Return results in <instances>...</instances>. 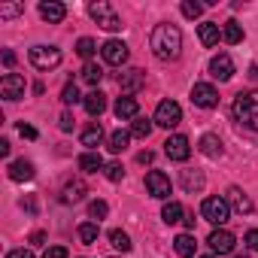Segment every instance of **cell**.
<instances>
[{"label": "cell", "mask_w": 258, "mask_h": 258, "mask_svg": "<svg viewBox=\"0 0 258 258\" xmlns=\"http://www.w3.org/2000/svg\"><path fill=\"white\" fill-rule=\"evenodd\" d=\"M152 127H155V121H149V118H134V124H131V137L146 140V137L152 134Z\"/></svg>", "instance_id": "29"}, {"label": "cell", "mask_w": 258, "mask_h": 258, "mask_svg": "<svg viewBox=\"0 0 258 258\" xmlns=\"http://www.w3.org/2000/svg\"><path fill=\"white\" fill-rule=\"evenodd\" d=\"M207 243H210V249L213 252H219V255H228V252H234V234L231 231H225V228H216L210 237H207Z\"/></svg>", "instance_id": "13"}, {"label": "cell", "mask_w": 258, "mask_h": 258, "mask_svg": "<svg viewBox=\"0 0 258 258\" xmlns=\"http://www.w3.org/2000/svg\"><path fill=\"white\" fill-rule=\"evenodd\" d=\"M127 143H131V134L127 131H115V134H109V152H124L127 149Z\"/></svg>", "instance_id": "28"}, {"label": "cell", "mask_w": 258, "mask_h": 258, "mask_svg": "<svg viewBox=\"0 0 258 258\" xmlns=\"http://www.w3.org/2000/svg\"><path fill=\"white\" fill-rule=\"evenodd\" d=\"M43 258H67V249H64V246H49Z\"/></svg>", "instance_id": "43"}, {"label": "cell", "mask_w": 258, "mask_h": 258, "mask_svg": "<svg viewBox=\"0 0 258 258\" xmlns=\"http://www.w3.org/2000/svg\"><path fill=\"white\" fill-rule=\"evenodd\" d=\"M115 115L124 121V118H137V97H131V94H127V97H118L115 100Z\"/></svg>", "instance_id": "19"}, {"label": "cell", "mask_w": 258, "mask_h": 258, "mask_svg": "<svg viewBox=\"0 0 258 258\" xmlns=\"http://www.w3.org/2000/svg\"><path fill=\"white\" fill-rule=\"evenodd\" d=\"M0 155H4V158L10 155V140H0Z\"/></svg>", "instance_id": "47"}, {"label": "cell", "mask_w": 258, "mask_h": 258, "mask_svg": "<svg viewBox=\"0 0 258 258\" xmlns=\"http://www.w3.org/2000/svg\"><path fill=\"white\" fill-rule=\"evenodd\" d=\"M103 173H106V179H109V182H118V179L124 176V167H121L118 161H109V164L103 167Z\"/></svg>", "instance_id": "38"}, {"label": "cell", "mask_w": 258, "mask_h": 258, "mask_svg": "<svg viewBox=\"0 0 258 258\" xmlns=\"http://www.w3.org/2000/svg\"><path fill=\"white\" fill-rule=\"evenodd\" d=\"M40 16H43V22L58 25V22H64L67 7H64V4H58V0H43V4H40Z\"/></svg>", "instance_id": "15"}, {"label": "cell", "mask_w": 258, "mask_h": 258, "mask_svg": "<svg viewBox=\"0 0 258 258\" xmlns=\"http://www.w3.org/2000/svg\"><path fill=\"white\" fill-rule=\"evenodd\" d=\"M222 37H225V43L237 46V43L243 40V28H240L237 22H225V28H222Z\"/></svg>", "instance_id": "30"}, {"label": "cell", "mask_w": 258, "mask_h": 258, "mask_svg": "<svg viewBox=\"0 0 258 258\" xmlns=\"http://www.w3.org/2000/svg\"><path fill=\"white\" fill-rule=\"evenodd\" d=\"M237 258H246V255H237Z\"/></svg>", "instance_id": "51"}, {"label": "cell", "mask_w": 258, "mask_h": 258, "mask_svg": "<svg viewBox=\"0 0 258 258\" xmlns=\"http://www.w3.org/2000/svg\"><path fill=\"white\" fill-rule=\"evenodd\" d=\"M79 240L82 243H94L97 240V225L94 222H82L79 225Z\"/></svg>", "instance_id": "34"}, {"label": "cell", "mask_w": 258, "mask_h": 258, "mask_svg": "<svg viewBox=\"0 0 258 258\" xmlns=\"http://www.w3.org/2000/svg\"><path fill=\"white\" fill-rule=\"evenodd\" d=\"M225 201H228V207H231L234 213H240V216H249V213H252V201H249V198H246V191H243V188H237V185H231V188H228Z\"/></svg>", "instance_id": "14"}, {"label": "cell", "mask_w": 258, "mask_h": 258, "mask_svg": "<svg viewBox=\"0 0 258 258\" xmlns=\"http://www.w3.org/2000/svg\"><path fill=\"white\" fill-rule=\"evenodd\" d=\"M182 16H185V19H201V16H204V4L185 0V4H182Z\"/></svg>", "instance_id": "36"}, {"label": "cell", "mask_w": 258, "mask_h": 258, "mask_svg": "<svg viewBox=\"0 0 258 258\" xmlns=\"http://www.w3.org/2000/svg\"><path fill=\"white\" fill-rule=\"evenodd\" d=\"M88 16H91L103 31H121V28H124L121 19H118V13H115L109 4H103V0H97V4H88Z\"/></svg>", "instance_id": "3"}, {"label": "cell", "mask_w": 258, "mask_h": 258, "mask_svg": "<svg viewBox=\"0 0 258 258\" xmlns=\"http://www.w3.org/2000/svg\"><path fill=\"white\" fill-rule=\"evenodd\" d=\"M100 55H103V61L106 64H112V67H121L124 61H127V46L121 43V40H106L103 46H100Z\"/></svg>", "instance_id": "8"}, {"label": "cell", "mask_w": 258, "mask_h": 258, "mask_svg": "<svg viewBox=\"0 0 258 258\" xmlns=\"http://www.w3.org/2000/svg\"><path fill=\"white\" fill-rule=\"evenodd\" d=\"M204 258H216V255H204Z\"/></svg>", "instance_id": "50"}, {"label": "cell", "mask_w": 258, "mask_h": 258, "mask_svg": "<svg viewBox=\"0 0 258 258\" xmlns=\"http://www.w3.org/2000/svg\"><path fill=\"white\" fill-rule=\"evenodd\" d=\"M164 155H167L170 161H185V158L191 155L188 137H182V134H173V137H167V140H164Z\"/></svg>", "instance_id": "9"}, {"label": "cell", "mask_w": 258, "mask_h": 258, "mask_svg": "<svg viewBox=\"0 0 258 258\" xmlns=\"http://www.w3.org/2000/svg\"><path fill=\"white\" fill-rule=\"evenodd\" d=\"M106 164H103V158L97 155V152H85V155H79V170H85V173H97V170H103Z\"/></svg>", "instance_id": "26"}, {"label": "cell", "mask_w": 258, "mask_h": 258, "mask_svg": "<svg viewBox=\"0 0 258 258\" xmlns=\"http://www.w3.org/2000/svg\"><path fill=\"white\" fill-rule=\"evenodd\" d=\"M201 216L210 222V225H225L228 219H231V207H228V201L225 198H204V204H201Z\"/></svg>", "instance_id": "4"}, {"label": "cell", "mask_w": 258, "mask_h": 258, "mask_svg": "<svg viewBox=\"0 0 258 258\" xmlns=\"http://www.w3.org/2000/svg\"><path fill=\"white\" fill-rule=\"evenodd\" d=\"M152 121L161 124V127H176V124L182 121V109H179V103H176V100H161L158 109H155V118H152Z\"/></svg>", "instance_id": "6"}, {"label": "cell", "mask_w": 258, "mask_h": 258, "mask_svg": "<svg viewBox=\"0 0 258 258\" xmlns=\"http://www.w3.org/2000/svg\"><path fill=\"white\" fill-rule=\"evenodd\" d=\"M201 152H204L207 158H219V155H222V140H219L216 134H204V137H201Z\"/></svg>", "instance_id": "25"}, {"label": "cell", "mask_w": 258, "mask_h": 258, "mask_svg": "<svg viewBox=\"0 0 258 258\" xmlns=\"http://www.w3.org/2000/svg\"><path fill=\"white\" fill-rule=\"evenodd\" d=\"M210 73H213L219 82H228V79L234 76V61H231L228 55H216V58L210 61Z\"/></svg>", "instance_id": "16"}, {"label": "cell", "mask_w": 258, "mask_h": 258, "mask_svg": "<svg viewBox=\"0 0 258 258\" xmlns=\"http://www.w3.org/2000/svg\"><path fill=\"white\" fill-rule=\"evenodd\" d=\"M0 94H4L7 100H22L25 97V79L19 73H7L4 79H0Z\"/></svg>", "instance_id": "11"}, {"label": "cell", "mask_w": 258, "mask_h": 258, "mask_svg": "<svg viewBox=\"0 0 258 258\" xmlns=\"http://www.w3.org/2000/svg\"><path fill=\"white\" fill-rule=\"evenodd\" d=\"M143 85H146V73H143V70H137V67L121 70V73H118V88H121V91H127V94L140 91Z\"/></svg>", "instance_id": "12"}, {"label": "cell", "mask_w": 258, "mask_h": 258, "mask_svg": "<svg viewBox=\"0 0 258 258\" xmlns=\"http://www.w3.org/2000/svg\"><path fill=\"white\" fill-rule=\"evenodd\" d=\"M161 219H164L167 225H176V222H182V219H185V210H182V204H179V201H167V204H164V210H161Z\"/></svg>", "instance_id": "23"}, {"label": "cell", "mask_w": 258, "mask_h": 258, "mask_svg": "<svg viewBox=\"0 0 258 258\" xmlns=\"http://www.w3.org/2000/svg\"><path fill=\"white\" fill-rule=\"evenodd\" d=\"M112 258H118V255H112Z\"/></svg>", "instance_id": "52"}, {"label": "cell", "mask_w": 258, "mask_h": 258, "mask_svg": "<svg viewBox=\"0 0 258 258\" xmlns=\"http://www.w3.org/2000/svg\"><path fill=\"white\" fill-rule=\"evenodd\" d=\"M146 191L158 201H167L170 198V179L161 173V170H149L146 173Z\"/></svg>", "instance_id": "10"}, {"label": "cell", "mask_w": 258, "mask_h": 258, "mask_svg": "<svg viewBox=\"0 0 258 258\" xmlns=\"http://www.w3.org/2000/svg\"><path fill=\"white\" fill-rule=\"evenodd\" d=\"M100 140H103V127L94 121V124H88L85 131H82V146H88V149H97L100 146Z\"/></svg>", "instance_id": "24"}, {"label": "cell", "mask_w": 258, "mask_h": 258, "mask_svg": "<svg viewBox=\"0 0 258 258\" xmlns=\"http://www.w3.org/2000/svg\"><path fill=\"white\" fill-rule=\"evenodd\" d=\"M43 240H46V234H43V231H37V234L31 237V243H43Z\"/></svg>", "instance_id": "49"}, {"label": "cell", "mask_w": 258, "mask_h": 258, "mask_svg": "<svg viewBox=\"0 0 258 258\" xmlns=\"http://www.w3.org/2000/svg\"><path fill=\"white\" fill-rule=\"evenodd\" d=\"M10 179H16V182H25V179H34V164L31 161H13L10 164Z\"/></svg>", "instance_id": "20"}, {"label": "cell", "mask_w": 258, "mask_h": 258, "mask_svg": "<svg viewBox=\"0 0 258 258\" xmlns=\"http://www.w3.org/2000/svg\"><path fill=\"white\" fill-rule=\"evenodd\" d=\"M149 46L158 61H176L182 52V34L176 25H158L149 37Z\"/></svg>", "instance_id": "1"}, {"label": "cell", "mask_w": 258, "mask_h": 258, "mask_svg": "<svg viewBox=\"0 0 258 258\" xmlns=\"http://www.w3.org/2000/svg\"><path fill=\"white\" fill-rule=\"evenodd\" d=\"M58 124H61V131H64V134H70V131H73V115H70V112H61Z\"/></svg>", "instance_id": "40"}, {"label": "cell", "mask_w": 258, "mask_h": 258, "mask_svg": "<svg viewBox=\"0 0 258 258\" xmlns=\"http://www.w3.org/2000/svg\"><path fill=\"white\" fill-rule=\"evenodd\" d=\"M19 134H22L25 140H37V127H31V124L22 121V124H19Z\"/></svg>", "instance_id": "41"}, {"label": "cell", "mask_w": 258, "mask_h": 258, "mask_svg": "<svg viewBox=\"0 0 258 258\" xmlns=\"http://www.w3.org/2000/svg\"><path fill=\"white\" fill-rule=\"evenodd\" d=\"M31 64L37 70H55L61 64V49H55V46H34L31 49Z\"/></svg>", "instance_id": "5"}, {"label": "cell", "mask_w": 258, "mask_h": 258, "mask_svg": "<svg viewBox=\"0 0 258 258\" xmlns=\"http://www.w3.org/2000/svg\"><path fill=\"white\" fill-rule=\"evenodd\" d=\"M61 100H64L67 106H73L76 100H82V97H79V88H76L73 82H67V85H64V91H61Z\"/></svg>", "instance_id": "37"}, {"label": "cell", "mask_w": 258, "mask_h": 258, "mask_svg": "<svg viewBox=\"0 0 258 258\" xmlns=\"http://www.w3.org/2000/svg\"><path fill=\"white\" fill-rule=\"evenodd\" d=\"M234 118L249 131H258V91H240L234 97Z\"/></svg>", "instance_id": "2"}, {"label": "cell", "mask_w": 258, "mask_h": 258, "mask_svg": "<svg viewBox=\"0 0 258 258\" xmlns=\"http://www.w3.org/2000/svg\"><path fill=\"white\" fill-rule=\"evenodd\" d=\"M82 103H85V112H88V115H100V112L106 109V97H103L100 91L85 94V97H82Z\"/></svg>", "instance_id": "22"}, {"label": "cell", "mask_w": 258, "mask_h": 258, "mask_svg": "<svg viewBox=\"0 0 258 258\" xmlns=\"http://www.w3.org/2000/svg\"><path fill=\"white\" fill-rule=\"evenodd\" d=\"M106 213H109V207H106L103 201H91V204H88V216H91V219H97V222H100Z\"/></svg>", "instance_id": "39"}, {"label": "cell", "mask_w": 258, "mask_h": 258, "mask_svg": "<svg viewBox=\"0 0 258 258\" xmlns=\"http://www.w3.org/2000/svg\"><path fill=\"white\" fill-rule=\"evenodd\" d=\"M243 240H246V246H249V249H255V252H258V228L246 231V237H243Z\"/></svg>", "instance_id": "42"}, {"label": "cell", "mask_w": 258, "mask_h": 258, "mask_svg": "<svg viewBox=\"0 0 258 258\" xmlns=\"http://www.w3.org/2000/svg\"><path fill=\"white\" fill-rule=\"evenodd\" d=\"M137 161H140V164H152V152H140Z\"/></svg>", "instance_id": "46"}, {"label": "cell", "mask_w": 258, "mask_h": 258, "mask_svg": "<svg viewBox=\"0 0 258 258\" xmlns=\"http://www.w3.org/2000/svg\"><path fill=\"white\" fill-rule=\"evenodd\" d=\"M85 191H88V188H85V182H82V179H73V182H67V185H64L61 201H64V204H76V201H82V198H85Z\"/></svg>", "instance_id": "18"}, {"label": "cell", "mask_w": 258, "mask_h": 258, "mask_svg": "<svg viewBox=\"0 0 258 258\" xmlns=\"http://www.w3.org/2000/svg\"><path fill=\"white\" fill-rule=\"evenodd\" d=\"M198 37H201V43L210 49V46H216V43H219L222 31H219V25H216V22H204V25H198Z\"/></svg>", "instance_id": "17"}, {"label": "cell", "mask_w": 258, "mask_h": 258, "mask_svg": "<svg viewBox=\"0 0 258 258\" xmlns=\"http://www.w3.org/2000/svg\"><path fill=\"white\" fill-rule=\"evenodd\" d=\"M103 79V70L97 67V64H85L82 67V82H88V85H97Z\"/></svg>", "instance_id": "32"}, {"label": "cell", "mask_w": 258, "mask_h": 258, "mask_svg": "<svg viewBox=\"0 0 258 258\" xmlns=\"http://www.w3.org/2000/svg\"><path fill=\"white\" fill-rule=\"evenodd\" d=\"M173 249H176V255H179V258H195L198 243H195V237H191V234H179V237L173 240Z\"/></svg>", "instance_id": "21"}, {"label": "cell", "mask_w": 258, "mask_h": 258, "mask_svg": "<svg viewBox=\"0 0 258 258\" xmlns=\"http://www.w3.org/2000/svg\"><path fill=\"white\" fill-rule=\"evenodd\" d=\"M182 188H185L188 195L201 191V188H204V173H201V170H182Z\"/></svg>", "instance_id": "27"}, {"label": "cell", "mask_w": 258, "mask_h": 258, "mask_svg": "<svg viewBox=\"0 0 258 258\" xmlns=\"http://www.w3.org/2000/svg\"><path fill=\"white\" fill-rule=\"evenodd\" d=\"M4 64H7V67H13V64H16V55H13V52H10V49H7V52H4Z\"/></svg>", "instance_id": "45"}, {"label": "cell", "mask_w": 258, "mask_h": 258, "mask_svg": "<svg viewBox=\"0 0 258 258\" xmlns=\"http://www.w3.org/2000/svg\"><path fill=\"white\" fill-rule=\"evenodd\" d=\"M76 52H79V55H82V58H91V55H94V52H97V43H94V40H91V37H82V40H79V43H76Z\"/></svg>", "instance_id": "35"}, {"label": "cell", "mask_w": 258, "mask_h": 258, "mask_svg": "<svg viewBox=\"0 0 258 258\" xmlns=\"http://www.w3.org/2000/svg\"><path fill=\"white\" fill-rule=\"evenodd\" d=\"M109 243H112L118 252H127V249L134 246V243H131V237H127L124 231H118V228H115V231H109Z\"/></svg>", "instance_id": "31"}, {"label": "cell", "mask_w": 258, "mask_h": 258, "mask_svg": "<svg viewBox=\"0 0 258 258\" xmlns=\"http://www.w3.org/2000/svg\"><path fill=\"white\" fill-rule=\"evenodd\" d=\"M25 13V4H0V19H19Z\"/></svg>", "instance_id": "33"}, {"label": "cell", "mask_w": 258, "mask_h": 258, "mask_svg": "<svg viewBox=\"0 0 258 258\" xmlns=\"http://www.w3.org/2000/svg\"><path fill=\"white\" fill-rule=\"evenodd\" d=\"M182 222H185V228H195V213H185V219H182Z\"/></svg>", "instance_id": "48"}, {"label": "cell", "mask_w": 258, "mask_h": 258, "mask_svg": "<svg viewBox=\"0 0 258 258\" xmlns=\"http://www.w3.org/2000/svg\"><path fill=\"white\" fill-rule=\"evenodd\" d=\"M7 258H34V252H31V249H13Z\"/></svg>", "instance_id": "44"}, {"label": "cell", "mask_w": 258, "mask_h": 258, "mask_svg": "<svg viewBox=\"0 0 258 258\" xmlns=\"http://www.w3.org/2000/svg\"><path fill=\"white\" fill-rule=\"evenodd\" d=\"M191 103L201 106V109H213V106L219 103V91H216L210 82H195V88H191Z\"/></svg>", "instance_id": "7"}]
</instances>
